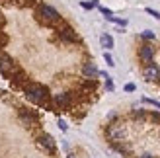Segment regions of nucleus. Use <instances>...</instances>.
<instances>
[{
  "label": "nucleus",
  "mask_w": 160,
  "mask_h": 158,
  "mask_svg": "<svg viewBox=\"0 0 160 158\" xmlns=\"http://www.w3.org/2000/svg\"><path fill=\"white\" fill-rule=\"evenodd\" d=\"M26 98L29 100V101H33V104H37V106H45L47 104V88L45 86H41V84H28L26 86Z\"/></svg>",
  "instance_id": "obj_1"
},
{
  "label": "nucleus",
  "mask_w": 160,
  "mask_h": 158,
  "mask_svg": "<svg viewBox=\"0 0 160 158\" xmlns=\"http://www.w3.org/2000/svg\"><path fill=\"white\" fill-rule=\"evenodd\" d=\"M125 135H127L125 125H121V123H111V125H108V137H109V141H113V143H123Z\"/></svg>",
  "instance_id": "obj_2"
},
{
  "label": "nucleus",
  "mask_w": 160,
  "mask_h": 158,
  "mask_svg": "<svg viewBox=\"0 0 160 158\" xmlns=\"http://www.w3.org/2000/svg\"><path fill=\"white\" fill-rule=\"evenodd\" d=\"M39 20L41 22H45V23H55V22H59V12L55 10L53 6H47V4H43V6H39Z\"/></svg>",
  "instance_id": "obj_3"
},
{
  "label": "nucleus",
  "mask_w": 160,
  "mask_h": 158,
  "mask_svg": "<svg viewBox=\"0 0 160 158\" xmlns=\"http://www.w3.org/2000/svg\"><path fill=\"white\" fill-rule=\"evenodd\" d=\"M0 70H2L4 76H12V72H14V62L4 53H0Z\"/></svg>",
  "instance_id": "obj_4"
},
{
  "label": "nucleus",
  "mask_w": 160,
  "mask_h": 158,
  "mask_svg": "<svg viewBox=\"0 0 160 158\" xmlns=\"http://www.w3.org/2000/svg\"><path fill=\"white\" fill-rule=\"evenodd\" d=\"M142 74H145V78H147V80H150V82H160V70H158L156 65H152V62L145 67Z\"/></svg>",
  "instance_id": "obj_5"
},
{
  "label": "nucleus",
  "mask_w": 160,
  "mask_h": 158,
  "mask_svg": "<svg viewBox=\"0 0 160 158\" xmlns=\"http://www.w3.org/2000/svg\"><path fill=\"white\" fill-rule=\"evenodd\" d=\"M152 57H154V49L150 45H142L139 49V59L145 62V65H150V62H152Z\"/></svg>",
  "instance_id": "obj_6"
},
{
  "label": "nucleus",
  "mask_w": 160,
  "mask_h": 158,
  "mask_svg": "<svg viewBox=\"0 0 160 158\" xmlns=\"http://www.w3.org/2000/svg\"><path fill=\"white\" fill-rule=\"evenodd\" d=\"M59 35H61V39H65V41H76V33H74V29L72 27H68V26H65L61 31H59Z\"/></svg>",
  "instance_id": "obj_7"
},
{
  "label": "nucleus",
  "mask_w": 160,
  "mask_h": 158,
  "mask_svg": "<svg viewBox=\"0 0 160 158\" xmlns=\"http://www.w3.org/2000/svg\"><path fill=\"white\" fill-rule=\"evenodd\" d=\"M82 72H84V76H86V78H96V76L100 74V70L96 68L94 62H86L84 68H82Z\"/></svg>",
  "instance_id": "obj_8"
},
{
  "label": "nucleus",
  "mask_w": 160,
  "mask_h": 158,
  "mask_svg": "<svg viewBox=\"0 0 160 158\" xmlns=\"http://www.w3.org/2000/svg\"><path fill=\"white\" fill-rule=\"evenodd\" d=\"M53 101H55V106H59V107H68L70 106V96L68 94H57Z\"/></svg>",
  "instance_id": "obj_9"
},
{
  "label": "nucleus",
  "mask_w": 160,
  "mask_h": 158,
  "mask_svg": "<svg viewBox=\"0 0 160 158\" xmlns=\"http://www.w3.org/2000/svg\"><path fill=\"white\" fill-rule=\"evenodd\" d=\"M39 145L45 146L47 151H51V152L55 151V141H53L51 135H41V137H39Z\"/></svg>",
  "instance_id": "obj_10"
},
{
  "label": "nucleus",
  "mask_w": 160,
  "mask_h": 158,
  "mask_svg": "<svg viewBox=\"0 0 160 158\" xmlns=\"http://www.w3.org/2000/svg\"><path fill=\"white\" fill-rule=\"evenodd\" d=\"M20 117H22V121L26 123V125H33V123L37 121V115H35V113L26 111V109H23V111H20Z\"/></svg>",
  "instance_id": "obj_11"
},
{
  "label": "nucleus",
  "mask_w": 160,
  "mask_h": 158,
  "mask_svg": "<svg viewBox=\"0 0 160 158\" xmlns=\"http://www.w3.org/2000/svg\"><path fill=\"white\" fill-rule=\"evenodd\" d=\"M100 43H102V47H106V49H113V37L108 35V33H103L100 37Z\"/></svg>",
  "instance_id": "obj_12"
},
{
  "label": "nucleus",
  "mask_w": 160,
  "mask_h": 158,
  "mask_svg": "<svg viewBox=\"0 0 160 158\" xmlns=\"http://www.w3.org/2000/svg\"><path fill=\"white\" fill-rule=\"evenodd\" d=\"M108 20H109V22H113V23H117V26H121V27L127 26V20H119V18H115V16H109Z\"/></svg>",
  "instance_id": "obj_13"
},
{
  "label": "nucleus",
  "mask_w": 160,
  "mask_h": 158,
  "mask_svg": "<svg viewBox=\"0 0 160 158\" xmlns=\"http://www.w3.org/2000/svg\"><path fill=\"white\" fill-rule=\"evenodd\" d=\"M80 6H82L84 10H92L94 6H98V0H92V2H82V4H80Z\"/></svg>",
  "instance_id": "obj_14"
},
{
  "label": "nucleus",
  "mask_w": 160,
  "mask_h": 158,
  "mask_svg": "<svg viewBox=\"0 0 160 158\" xmlns=\"http://www.w3.org/2000/svg\"><path fill=\"white\" fill-rule=\"evenodd\" d=\"M141 35L145 37V39H148V41H150V39H154V33H152V31H150V29H145V31H142Z\"/></svg>",
  "instance_id": "obj_15"
},
{
  "label": "nucleus",
  "mask_w": 160,
  "mask_h": 158,
  "mask_svg": "<svg viewBox=\"0 0 160 158\" xmlns=\"http://www.w3.org/2000/svg\"><path fill=\"white\" fill-rule=\"evenodd\" d=\"M142 101H145V104H150V106H154L156 109H160V101H156V100H148V98H145Z\"/></svg>",
  "instance_id": "obj_16"
},
{
  "label": "nucleus",
  "mask_w": 160,
  "mask_h": 158,
  "mask_svg": "<svg viewBox=\"0 0 160 158\" xmlns=\"http://www.w3.org/2000/svg\"><path fill=\"white\" fill-rule=\"evenodd\" d=\"M103 59H106V62H108L109 67H113V65H115V62H113V59H111V55H109V53H106V55H103Z\"/></svg>",
  "instance_id": "obj_17"
},
{
  "label": "nucleus",
  "mask_w": 160,
  "mask_h": 158,
  "mask_svg": "<svg viewBox=\"0 0 160 158\" xmlns=\"http://www.w3.org/2000/svg\"><path fill=\"white\" fill-rule=\"evenodd\" d=\"M147 12H148L150 16H152V18H156V20H160V14H158L156 10H152V8H147Z\"/></svg>",
  "instance_id": "obj_18"
},
{
  "label": "nucleus",
  "mask_w": 160,
  "mask_h": 158,
  "mask_svg": "<svg viewBox=\"0 0 160 158\" xmlns=\"http://www.w3.org/2000/svg\"><path fill=\"white\" fill-rule=\"evenodd\" d=\"M100 10H102V14L106 16V18H109V16H111V10H108V8H100Z\"/></svg>",
  "instance_id": "obj_19"
},
{
  "label": "nucleus",
  "mask_w": 160,
  "mask_h": 158,
  "mask_svg": "<svg viewBox=\"0 0 160 158\" xmlns=\"http://www.w3.org/2000/svg\"><path fill=\"white\" fill-rule=\"evenodd\" d=\"M133 115H135V117H142V115H145V111H142V109H135Z\"/></svg>",
  "instance_id": "obj_20"
},
{
  "label": "nucleus",
  "mask_w": 160,
  "mask_h": 158,
  "mask_svg": "<svg viewBox=\"0 0 160 158\" xmlns=\"http://www.w3.org/2000/svg\"><path fill=\"white\" fill-rule=\"evenodd\" d=\"M135 90V84H125V92H133Z\"/></svg>",
  "instance_id": "obj_21"
},
{
  "label": "nucleus",
  "mask_w": 160,
  "mask_h": 158,
  "mask_svg": "<svg viewBox=\"0 0 160 158\" xmlns=\"http://www.w3.org/2000/svg\"><path fill=\"white\" fill-rule=\"evenodd\" d=\"M59 127H61V131H67V129H68L65 121H59Z\"/></svg>",
  "instance_id": "obj_22"
},
{
  "label": "nucleus",
  "mask_w": 160,
  "mask_h": 158,
  "mask_svg": "<svg viewBox=\"0 0 160 158\" xmlns=\"http://www.w3.org/2000/svg\"><path fill=\"white\" fill-rule=\"evenodd\" d=\"M139 158H154V156H152V154H148V152H145V154H141Z\"/></svg>",
  "instance_id": "obj_23"
},
{
  "label": "nucleus",
  "mask_w": 160,
  "mask_h": 158,
  "mask_svg": "<svg viewBox=\"0 0 160 158\" xmlns=\"http://www.w3.org/2000/svg\"><path fill=\"white\" fill-rule=\"evenodd\" d=\"M0 26H4V16L0 14Z\"/></svg>",
  "instance_id": "obj_24"
},
{
  "label": "nucleus",
  "mask_w": 160,
  "mask_h": 158,
  "mask_svg": "<svg viewBox=\"0 0 160 158\" xmlns=\"http://www.w3.org/2000/svg\"><path fill=\"white\" fill-rule=\"evenodd\" d=\"M67 158H76V156H74V154H68V156H67Z\"/></svg>",
  "instance_id": "obj_25"
}]
</instances>
